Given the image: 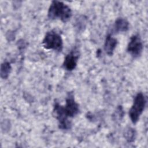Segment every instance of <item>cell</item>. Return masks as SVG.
Returning a JSON list of instances; mask_svg holds the SVG:
<instances>
[{
	"label": "cell",
	"instance_id": "6",
	"mask_svg": "<svg viewBox=\"0 0 148 148\" xmlns=\"http://www.w3.org/2000/svg\"><path fill=\"white\" fill-rule=\"evenodd\" d=\"M79 57V52L77 50L73 49L69 53H68L63 62V66L67 71H71L73 70L76 65Z\"/></svg>",
	"mask_w": 148,
	"mask_h": 148
},
{
	"label": "cell",
	"instance_id": "3",
	"mask_svg": "<svg viewBox=\"0 0 148 148\" xmlns=\"http://www.w3.org/2000/svg\"><path fill=\"white\" fill-rule=\"evenodd\" d=\"M146 99L142 92H139L135 97L133 105L129 111V116L132 123H136L142 114L145 105Z\"/></svg>",
	"mask_w": 148,
	"mask_h": 148
},
{
	"label": "cell",
	"instance_id": "1",
	"mask_svg": "<svg viewBox=\"0 0 148 148\" xmlns=\"http://www.w3.org/2000/svg\"><path fill=\"white\" fill-rule=\"evenodd\" d=\"M79 112V105L75 101L72 92H69L66 98L65 106L58 103H55L53 112L59 123V128L62 130H68L71 127V123L68 118L73 117Z\"/></svg>",
	"mask_w": 148,
	"mask_h": 148
},
{
	"label": "cell",
	"instance_id": "5",
	"mask_svg": "<svg viewBox=\"0 0 148 148\" xmlns=\"http://www.w3.org/2000/svg\"><path fill=\"white\" fill-rule=\"evenodd\" d=\"M143 49L142 39L139 35H133L128 45L127 51L134 57L136 58L140 56Z\"/></svg>",
	"mask_w": 148,
	"mask_h": 148
},
{
	"label": "cell",
	"instance_id": "2",
	"mask_svg": "<svg viewBox=\"0 0 148 148\" xmlns=\"http://www.w3.org/2000/svg\"><path fill=\"white\" fill-rule=\"evenodd\" d=\"M72 16L71 8L63 3L58 1H52L48 10V17L50 19L59 18L62 22L69 21Z\"/></svg>",
	"mask_w": 148,
	"mask_h": 148
},
{
	"label": "cell",
	"instance_id": "8",
	"mask_svg": "<svg viewBox=\"0 0 148 148\" xmlns=\"http://www.w3.org/2000/svg\"><path fill=\"white\" fill-rule=\"evenodd\" d=\"M114 28L117 32H125L129 28V23L125 18H119L115 21Z\"/></svg>",
	"mask_w": 148,
	"mask_h": 148
},
{
	"label": "cell",
	"instance_id": "4",
	"mask_svg": "<svg viewBox=\"0 0 148 148\" xmlns=\"http://www.w3.org/2000/svg\"><path fill=\"white\" fill-rule=\"evenodd\" d=\"M43 47L46 49H52L61 51L63 47V42L61 36L55 31L47 32L42 42Z\"/></svg>",
	"mask_w": 148,
	"mask_h": 148
},
{
	"label": "cell",
	"instance_id": "9",
	"mask_svg": "<svg viewBox=\"0 0 148 148\" xmlns=\"http://www.w3.org/2000/svg\"><path fill=\"white\" fill-rule=\"evenodd\" d=\"M12 68L8 62H4L1 65V77L2 79H6L11 71Z\"/></svg>",
	"mask_w": 148,
	"mask_h": 148
},
{
	"label": "cell",
	"instance_id": "7",
	"mask_svg": "<svg viewBox=\"0 0 148 148\" xmlns=\"http://www.w3.org/2000/svg\"><path fill=\"white\" fill-rule=\"evenodd\" d=\"M117 40L116 38L112 37L111 35H107L104 44V50L106 53L109 56H112L117 46Z\"/></svg>",
	"mask_w": 148,
	"mask_h": 148
},
{
	"label": "cell",
	"instance_id": "10",
	"mask_svg": "<svg viewBox=\"0 0 148 148\" xmlns=\"http://www.w3.org/2000/svg\"><path fill=\"white\" fill-rule=\"evenodd\" d=\"M135 131L131 128H129L125 132L124 137L126 138L127 140L129 142H131L134 140L135 138Z\"/></svg>",
	"mask_w": 148,
	"mask_h": 148
}]
</instances>
